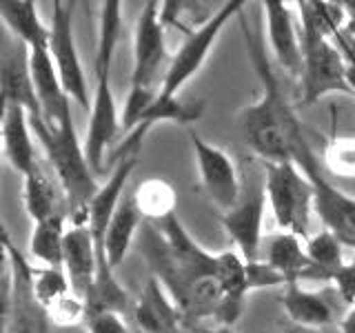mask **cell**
Listing matches in <instances>:
<instances>
[{"mask_svg": "<svg viewBox=\"0 0 355 333\" xmlns=\"http://www.w3.org/2000/svg\"><path fill=\"white\" fill-rule=\"evenodd\" d=\"M242 38L247 44L253 69L262 83V96L258 103L244 107L238 116V125L244 136V142L255 151L262 162H288V129L295 118L293 107L286 103L280 89V80L275 78L273 65L266 58L264 44L249 31L244 11L238 16Z\"/></svg>", "mask_w": 355, "mask_h": 333, "instance_id": "cell-1", "label": "cell"}, {"mask_svg": "<svg viewBox=\"0 0 355 333\" xmlns=\"http://www.w3.org/2000/svg\"><path fill=\"white\" fill-rule=\"evenodd\" d=\"M302 27V76H300V98L302 105H315L331 94L353 96L347 80V65L331 31L347 25L344 3H320L304 0L297 3Z\"/></svg>", "mask_w": 355, "mask_h": 333, "instance_id": "cell-2", "label": "cell"}, {"mask_svg": "<svg viewBox=\"0 0 355 333\" xmlns=\"http://www.w3.org/2000/svg\"><path fill=\"white\" fill-rule=\"evenodd\" d=\"M120 7L122 5L118 0H107V3L100 5L98 44L94 58L96 87L92 96V109H89V125L85 138V153L94 173H103L107 164V153L122 129V114L118 111L114 87H111V67H114V56L122 31Z\"/></svg>", "mask_w": 355, "mask_h": 333, "instance_id": "cell-3", "label": "cell"}, {"mask_svg": "<svg viewBox=\"0 0 355 333\" xmlns=\"http://www.w3.org/2000/svg\"><path fill=\"white\" fill-rule=\"evenodd\" d=\"M164 22L160 18V3H144L133 29V67L131 87L122 109V129L133 131L140 118L158 98L164 74L169 69L166 60Z\"/></svg>", "mask_w": 355, "mask_h": 333, "instance_id": "cell-4", "label": "cell"}, {"mask_svg": "<svg viewBox=\"0 0 355 333\" xmlns=\"http://www.w3.org/2000/svg\"><path fill=\"white\" fill-rule=\"evenodd\" d=\"M31 127L67 196L71 222H87L89 203L98 194L100 185L96 182V173L87 160L85 144H80L76 133L73 116L69 114L55 127H49L42 118L31 120Z\"/></svg>", "mask_w": 355, "mask_h": 333, "instance_id": "cell-5", "label": "cell"}, {"mask_svg": "<svg viewBox=\"0 0 355 333\" xmlns=\"http://www.w3.org/2000/svg\"><path fill=\"white\" fill-rule=\"evenodd\" d=\"M288 151H291V162L313 187V209L318 218L324 222V229H329L342 244L355 251V198L329 180L297 116L288 129Z\"/></svg>", "mask_w": 355, "mask_h": 333, "instance_id": "cell-6", "label": "cell"}, {"mask_svg": "<svg viewBox=\"0 0 355 333\" xmlns=\"http://www.w3.org/2000/svg\"><path fill=\"white\" fill-rule=\"evenodd\" d=\"M266 200L280 231L309 238V222L313 214V187L297 166L288 162H264Z\"/></svg>", "mask_w": 355, "mask_h": 333, "instance_id": "cell-7", "label": "cell"}, {"mask_svg": "<svg viewBox=\"0 0 355 333\" xmlns=\"http://www.w3.org/2000/svg\"><path fill=\"white\" fill-rule=\"evenodd\" d=\"M242 11H244V0H229V3H225L218 11H214L202 25H198V29H191L187 33V40L182 42V47L178 49L173 53V58L169 60V69H166L162 87L158 92L160 100L180 98L182 87L205 67L211 49H214V44L220 38V33L225 31L229 22L233 18H238Z\"/></svg>", "mask_w": 355, "mask_h": 333, "instance_id": "cell-8", "label": "cell"}, {"mask_svg": "<svg viewBox=\"0 0 355 333\" xmlns=\"http://www.w3.org/2000/svg\"><path fill=\"white\" fill-rule=\"evenodd\" d=\"M266 205H269V200H266L262 162V171H251L242 178V194L238 205L227 214H220V225L225 227L227 236L236 242V249L247 262L262 258V225Z\"/></svg>", "mask_w": 355, "mask_h": 333, "instance_id": "cell-9", "label": "cell"}, {"mask_svg": "<svg viewBox=\"0 0 355 333\" xmlns=\"http://www.w3.org/2000/svg\"><path fill=\"white\" fill-rule=\"evenodd\" d=\"M49 51L51 58L58 69L60 83L64 87V94L69 100H76L83 109H92V100H89V87L87 76L83 69L80 53L76 47V33H73V3H62L55 0L51 9L49 20Z\"/></svg>", "mask_w": 355, "mask_h": 333, "instance_id": "cell-10", "label": "cell"}, {"mask_svg": "<svg viewBox=\"0 0 355 333\" xmlns=\"http://www.w3.org/2000/svg\"><path fill=\"white\" fill-rule=\"evenodd\" d=\"M189 142H191L200 182H202L207 198L222 214H227L238 205L242 194V178L236 160L218 144L198 136L196 131H189Z\"/></svg>", "mask_w": 355, "mask_h": 333, "instance_id": "cell-11", "label": "cell"}, {"mask_svg": "<svg viewBox=\"0 0 355 333\" xmlns=\"http://www.w3.org/2000/svg\"><path fill=\"white\" fill-rule=\"evenodd\" d=\"M0 85H3V105H18L27 109L31 120L42 118L38 94L31 80L29 49L9 31H5L3 51H0Z\"/></svg>", "mask_w": 355, "mask_h": 333, "instance_id": "cell-12", "label": "cell"}, {"mask_svg": "<svg viewBox=\"0 0 355 333\" xmlns=\"http://www.w3.org/2000/svg\"><path fill=\"white\" fill-rule=\"evenodd\" d=\"M266 33H269V47L273 51L275 62L282 69L300 80L302 76V36L293 22V14L282 0H266L262 3Z\"/></svg>", "mask_w": 355, "mask_h": 333, "instance_id": "cell-13", "label": "cell"}, {"mask_svg": "<svg viewBox=\"0 0 355 333\" xmlns=\"http://www.w3.org/2000/svg\"><path fill=\"white\" fill-rule=\"evenodd\" d=\"M29 69H31V80L33 87H36L44 122L49 127L60 125L71 114V100L64 94V87L60 83V76L58 69H55L49 47L29 49Z\"/></svg>", "mask_w": 355, "mask_h": 333, "instance_id": "cell-14", "label": "cell"}, {"mask_svg": "<svg viewBox=\"0 0 355 333\" xmlns=\"http://www.w3.org/2000/svg\"><path fill=\"white\" fill-rule=\"evenodd\" d=\"M64 273L69 278L71 293L87 302L98 275V255L89 222H71V229H67Z\"/></svg>", "mask_w": 355, "mask_h": 333, "instance_id": "cell-15", "label": "cell"}, {"mask_svg": "<svg viewBox=\"0 0 355 333\" xmlns=\"http://www.w3.org/2000/svg\"><path fill=\"white\" fill-rule=\"evenodd\" d=\"M133 320L140 333H180V325L184 322L180 309L158 278H151L144 284L133 307Z\"/></svg>", "mask_w": 355, "mask_h": 333, "instance_id": "cell-16", "label": "cell"}, {"mask_svg": "<svg viewBox=\"0 0 355 333\" xmlns=\"http://www.w3.org/2000/svg\"><path fill=\"white\" fill-rule=\"evenodd\" d=\"M33 127L27 109L18 105H3V147L11 166L25 178L38 166L36 144H33Z\"/></svg>", "mask_w": 355, "mask_h": 333, "instance_id": "cell-17", "label": "cell"}, {"mask_svg": "<svg viewBox=\"0 0 355 333\" xmlns=\"http://www.w3.org/2000/svg\"><path fill=\"white\" fill-rule=\"evenodd\" d=\"M262 260L273 266L286 280V284L300 282L304 278H313V269H311V262L306 258L304 244L295 233L277 231L271 233L269 238H264Z\"/></svg>", "mask_w": 355, "mask_h": 333, "instance_id": "cell-18", "label": "cell"}, {"mask_svg": "<svg viewBox=\"0 0 355 333\" xmlns=\"http://www.w3.org/2000/svg\"><path fill=\"white\" fill-rule=\"evenodd\" d=\"M282 307L293 327L306 329H327L336 325V311H333L329 300L309 289L300 287V282L286 284L282 296Z\"/></svg>", "mask_w": 355, "mask_h": 333, "instance_id": "cell-19", "label": "cell"}, {"mask_svg": "<svg viewBox=\"0 0 355 333\" xmlns=\"http://www.w3.org/2000/svg\"><path fill=\"white\" fill-rule=\"evenodd\" d=\"M0 18L5 22V31H9L16 40L33 47H49V25H44L38 16V5L31 0H3L0 3Z\"/></svg>", "mask_w": 355, "mask_h": 333, "instance_id": "cell-20", "label": "cell"}, {"mask_svg": "<svg viewBox=\"0 0 355 333\" xmlns=\"http://www.w3.org/2000/svg\"><path fill=\"white\" fill-rule=\"evenodd\" d=\"M142 220L144 218L136 207L133 194L122 198L114 218H111V225L107 229V260L111 264V269H116V266L125 262Z\"/></svg>", "mask_w": 355, "mask_h": 333, "instance_id": "cell-21", "label": "cell"}, {"mask_svg": "<svg viewBox=\"0 0 355 333\" xmlns=\"http://www.w3.org/2000/svg\"><path fill=\"white\" fill-rule=\"evenodd\" d=\"M64 214H55L53 218L33 225L29 238V253L33 260L42 262V266L64 269Z\"/></svg>", "mask_w": 355, "mask_h": 333, "instance_id": "cell-22", "label": "cell"}, {"mask_svg": "<svg viewBox=\"0 0 355 333\" xmlns=\"http://www.w3.org/2000/svg\"><path fill=\"white\" fill-rule=\"evenodd\" d=\"M304 251L311 262V269H313L315 280L333 282L336 273L347 262L342 258V242L329 229H322L313 233V236H309L304 240Z\"/></svg>", "mask_w": 355, "mask_h": 333, "instance_id": "cell-23", "label": "cell"}, {"mask_svg": "<svg viewBox=\"0 0 355 333\" xmlns=\"http://www.w3.org/2000/svg\"><path fill=\"white\" fill-rule=\"evenodd\" d=\"M133 200H136L142 218L149 222H164L166 218L175 216V189L162 178H149V180L140 182L133 191Z\"/></svg>", "mask_w": 355, "mask_h": 333, "instance_id": "cell-24", "label": "cell"}, {"mask_svg": "<svg viewBox=\"0 0 355 333\" xmlns=\"http://www.w3.org/2000/svg\"><path fill=\"white\" fill-rule=\"evenodd\" d=\"M22 200H25V209L29 218L33 220V225L60 214L55 189L47 178V173L40 169V164L31 173L22 178Z\"/></svg>", "mask_w": 355, "mask_h": 333, "instance_id": "cell-25", "label": "cell"}, {"mask_svg": "<svg viewBox=\"0 0 355 333\" xmlns=\"http://www.w3.org/2000/svg\"><path fill=\"white\" fill-rule=\"evenodd\" d=\"M29 293L33 300L47 311L53 307L60 298L71 293V284L69 278H67L64 269H51V266H42V269H33L31 271V289Z\"/></svg>", "mask_w": 355, "mask_h": 333, "instance_id": "cell-26", "label": "cell"}, {"mask_svg": "<svg viewBox=\"0 0 355 333\" xmlns=\"http://www.w3.org/2000/svg\"><path fill=\"white\" fill-rule=\"evenodd\" d=\"M324 166L340 178H355V138H333L324 151Z\"/></svg>", "mask_w": 355, "mask_h": 333, "instance_id": "cell-27", "label": "cell"}, {"mask_svg": "<svg viewBox=\"0 0 355 333\" xmlns=\"http://www.w3.org/2000/svg\"><path fill=\"white\" fill-rule=\"evenodd\" d=\"M47 316H49V320L53 322V325H58V327H71L83 316H87V305H85V300H80L78 296L69 293V296L60 298L53 307H49L47 309Z\"/></svg>", "mask_w": 355, "mask_h": 333, "instance_id": "cell-28", "label": "cell"}, {"mask_svg": "<svg viewBox=\"0 0 355 333\" xmlns=\"http://www.w3.org/2000/svg\"><path fill=\"white\" fill-rule=\"evenodd\" d=\"M273 287H286V280L277 273L273 266L266 264L262 258L255 262H247V289L258 291V289H273Z\"/></svg>", "mask_w": 355, "mask_h": 333, "instance_id": "cell-29", "label": "cell"}, {"mask_svg": "<svg viewBox=\"0 0 355 333\" xmlns=\"http://www.w3.org/2000/svg\"><path fill=\"white\" fill-rule=\"evenodd\" d=\"M331 38L340 49L344 65H347V80L355 98V33H351L347 27H338L331 31Z\"/></svg>", "mask_w": 355, "mask_h": 333, "instance_id": "cell-30", "label": "cell"}, {"mask_svg": "<svg viewBox=\"0 0 355 333\" xmlns=\"http://www.w3.org/2000/svg\"><path fill=\"white\" fill-rule=\"evenodd\" d=\"M87 327L89 333H133L122 314H116V311H100V314L89 316Z\"/></svg>", "mask_w": 355, "mask_h": 333, "instance_id": "cell-31", "label": "cell"}, {"mask_svg": "<svg viewBox=\"0 0 355 333\" xmlns=\"http://www.w3.org/2000/svg\"><path fill=\"white\" fill-rule=\"evenodd\" d=\"M333 287L349 307L355 305V258L342 264V269L333 278Z\"/></svg>", "mask_w": 355, "mask_h": 333, "instance_id": "cell-32", "label": "cell"}, {"mask_svg": "<svg viewBox=\"0 0 355 333\" xmlns=\"http://www.w3.org/2000/svg\"><path fill=\"white\" fill-rule=\"evenodd\" d=\"M340 331L342 333H355V305L349 307V311L340 320Z\"/></svg>", "mask_w": 355, "mask_h": 333, "instance_id": "cell-33", "label": "cell"}, {"mask_svg": "<svg viewBox=\"0 0 355 333\" xmlns=\"http://www.w3.org/2000/svg\"><path fill=\"white\" fill-rule=\"evenodd\" d=\"M344 11H347V27L351 33H355V0H351V3H344Z\"/></svg>", "mask_w": 355, "mask_h": 333, "instance_id": "cell-34", "label": "cell"}, {"mask_svg": "<svg viewBox=\"0 0 355 333\" xmlns=\"http://www.w3.org/2000/svg\"><path fill=\"white\" fill-rule=\"evenodd\" d=\"M286 333H342L336 327H327V329H306V327H291Z\"/></svg>", "mask_w": 355, "mask_h": 333, "instance_id": "cell-35", "label": "cell"}, {"mask_svg": "<svg viewBox=\"0 0 355 333\" xmlns=\"http://www.w3.org/2000/svg\"><path fill=\"white\" fill-rule=\"evenodd\" d=\"M202 333H236V331H233V327L218 325V327H211V329H202Z\"/></svg>", "mask_w": 355, "mask_h": 333, "instance_id": "cell-36", "label": "cell"}, {"mask_svg": "<svg viewBox=\"0 0 355 333\" xmlns=\"http://www.w3.org/2000/svg\"><path fill=\"white\" fill-rule=\"evenodd\" d=\"M38 333H47V329H44V325H38Z\"/></svg>", "mask_w": 355, "mask_h": 333, "instance_id": "cell-37", "label": "cell"}]
</instances>
